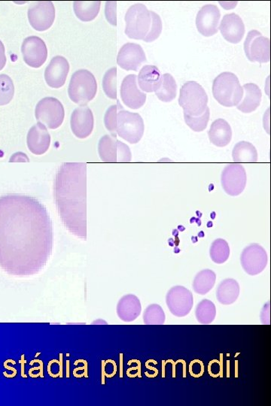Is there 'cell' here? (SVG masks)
<instances>
[{
	"label": "cell",
	"mask_w": 271,
	"mask_h": 406,
	"mask_svg": "<svg viewBox=\"0 0 271 406\" xmlns=\"http://www.w3.org/2000/svg\"><path fill=\"white\" fill-rule=\"evenodd\" d=\"M211 260L217 264H222L227 261L230 256V247L229 243L224 239H215L210 249Z\"/></svg>",
	"instance_id": "d6a6232c"
},
{
	"label": "cell",
	"mask_w": 271,
	"mask_h": 406,
	"mask_svg": "<svg viewBox=\"0 0 271 406\" xmlns=\"http://www.w3.org/2000/svg\"><path fill=\"white\" fill-rule=\"evenodd\" d=\"M138 84L142 92H156L161 84V75L156 66H144L140 71Z\"/></svg>",
	"instance_id": "484cf974"
},
{
	"label": "cell",
	"mask_w": 271,
	"mask_h": 406,
	"mask_svg": "<svg viewBox=\"0 0 271 406\" xmlns=\"http://www.w3.org/2000/svg\"><path fill=\"white\" fill-rule=\"evenodd\" d=\"M98 153L105 162H129L132 160L130 148L113 135H105L99 139Z\"/></svg>",
	"instance_id": "9c48e42d"
},
{
	"label": "cell",
	"mask_w": 271,
	"mask_h": 406,
	"mask_svg": "<svg viewBox=\"0 0 271 406\" xmlns=\"http://www.w3.org/2000/svg\"><path fill=\"white\" fill-rule=\"evenodd\" d=\"M244 51L251 62H268L270 61V40L258 31H251L244 42Z\"/></svg>",
	"instance_id": "4fadbf2b"
},
{
	"label": "cell",
	"mask_w": 271,
	"mask_h": 406,
	"mask_svg": "<svg viewBox=\"0 0 271 406\" xmlns=\"http://www.w3.org/2000/svg\"><path fill=\"white\" fill-rule=\"evenodd\" d=\"M177 94V85L173 76L169 74L161 76V84L156 94L161 101H173Z\"/></svg>",
	"instance_id": "4dcf8cb0"
},
{
	"label": "cell",
	"mask_w": 271,
	"mask_h": 406,
	"mask_svg": "<svg viewBox=\"0 0 271 406\" xmlns=\"http://www.w3.org/2000/svg\"><path fill=\"white\" fill-rule=\"evenodd\" d=\"M164 310L158 304L149 305L143 314V321L148 325H162L165 323Z\"/></svg>",
	"instance_id": "836d02e7"
},
{
	"label": "cell",
	"mask_w": 271,
	"mask_h": 406,
	"mask_svg": "<svg viewBox=\"0 0 271 406\" xmlns=\"http://www.w3.org/2000/svg\"><path fill=\"white\" fill-rule=\"evenodd\" d=\"M210 141L217 147H225L232 139V130L230 124L224 119L215 120L211 125L209 132Z\"/></svg>",
	"instance_id": "d4e9b609"
},
{
	"label": "cell",
	"mask_w": 271,
	"mask_h": 406,
	"mask_svg": "<svg viewBox=\"0 0 271 406\" xmlns=\"http://www.w3.org/2000/svg\"><path fill=\"white\" fill-rule=\"evenodd\" d=\"M216 275L211 269H204L198 273L193 282L194 291L200 295H206L213 288Z\"/></svg>",
	"instance_id": "f1b7e54d"
},
{
	"label": "cell",
	"mask_w": 271,
	"mask_h": 406,
	"mask_svg": "<svg viewBox=\"0 0 271 406\" xmlns=\"http://www.w3.org/2000/svg\"><path fill=\"white\" fill-rule=\"evenodd\" d=\"M9 162H30V159L26 153L23 152H17L15 153L14 155L9 159Z\"/></svg>",
	"instance_id": "b9f144b4"
},
{
	"label": "cell",
	"mask_w": 271,
	"mask_h": 406,
	"mask_svg": "<svg viewBox=\"0 0 271 406\" xmlns=\"http://www.w3.org/2000/svg\"><path fill=\"white\" fill-rule=\"evenodd\" d=\"M243 94L238 110L243 113H251L257 110L261 104L262 93L259 87L253 83H247L243 87Z\"/></svg>",
	"instance_id": "cb8c5ba5"
},
{
	"label": "cell",
	"mask_w": 271,
	"mask_h": 406,
	"mask_svg": "<svg viewBox=\"0 0 271 406\" xmlns=\"http://www.w3.org/2000/svg\"><path fill=\"white\" fill-rule=\"evenodd\" d=\"M22 53L24 62L33 68L41 67L48 58L47 44L38 36H29L22 43Z\"/></svg>",
	"instance_id": "9a60e30c"
},
{
	"label": "cell",
	"mask_w": 271,
	"mask_h": 406,
	"mask_svg": "<svg viewBox=\"0 0 271 406\" xmlns=\"http://www.w3.org/2000/svg\"><path fill=\"white\" fill-rule=\"evenodd\" d=\"M179 251H180V250H179L178 248H176L174 249V252H175V253H179Z\"/></svg>",
	"instance_id": "f6af8a7d"
},
{
	"label": "cell",
	"mask_w": 271,
	"mask_h": 406,
	"mask_svg": "<svg viewBox=\"0 0 271 406\" xmlns=\"http://www.w3.org/2000/svg\"><path fill=\"white\" fill-rule=\"evenodd\" d=\"M221 17L220 8L215 5L204 6L197 12L196 26L199 33L206 37H211L219 31Z\"/></svg>",
	"instance_id": "2e32d148"
},
{
	"label": "cell",
	"mask_w": 271,
	"mask_h": 406,
	"mask_svg": "<svg viewBox=\"0 0 271 406\" xmlns=\"http://www.w3.org/2000/svg\"><path fill=\"white\" fill-rule=\"evenodd\" d=\"M35 116L47 128L56 130L60 128L65 120V108L58 99L45 97L36 105Z\"/></svg>",
	"instance_id": "ba28073f"
},
{
	"label": "cell",
	"mask_w": 271,
	"mask_h": 406,
	"mask_svg": "<svg viewBox=\"0 0 271 406\" xmlns=\"http://www.w3.org/2000/svg\"><path fill=\"white\" fill-rule=\"evenodd\" d=\"M69 71V62L65 58L56 56L52 58L44 71V79L52 88L65 85Z\"/></svg>",
	"instance_id": "ffe728a7"
},
{
	"label": "cell",
	"mask_w": 271,
	"mask_h": 406,
	"mask_svg": "<svg viewBox=\"0 0 271 406\" xmlns=\"http://www.w3.org/2000/svg\"><path fill=\"white\" fill-rule=\"evenodd\" d=\"M15 86L13 79L7 75H0V105H6L13 101Z\"/></svg>",
	"instance_id": "e575fe53"
},
{
	"label": "cell",
	"mask_w": 271,
	"mask_h": 406,
	"mask_svg": "<svg viewBox=\"0 0 271 406\" xmlns=\"http://www.w3.org/2000/svg\"><path fill=\"white\" fill-rule=\"evenodd\" d=\"M241 266L249 276H257L263 272L268 263L265 249L258 244L244 248L240 257Z\"/></svg>",
	"instance_id": "7c38bea8"
},
{
	"label": "cell",
	"mask_w": 271,
	"mask_h": 406,
	"mask_svg": "<svg viewBox=\"0 0 271 406\" xmlns=\"http://www.w3.org/2000/svg\"><path fill=\"white\" fill-rule=\"evenodd\" d=\"M150 14L151 17V28L149 33L146 36V38L143 40V41L146 42H152L156 41L159 37L163 28L161 17L153 11H150Z\"/></svg>",
	"instance_id": "74e56055"
},
{
	"label": "cell",
	"mask_w": 271,
	"mask_h": 406,
	"mask_svg": "<svg viewBox=\"0 0 271 406\" xmlns=\"http://www.w3.org/2000/svg\"><path fill=\"white\" fill-rule=\"evenodd\" d=\"M97 92V81L92 72L80 69L72 74L68 88V94L72 102L85 105L92 101Z\"/></svg>",
	"instance_id": "277c9868"
},
{
	"label": "cell",
	"mask_w": 271,
	"mask_h": 406,
	"mask_svg": "<svg viewBox=\"0 0 271 406\" xmlns=\"http://www.w3.org/2000/svg\"><path fill=\"white\" fill-rule=\"evenodd\" d=\"M103 88L106 95L110 99H117V68L113 67L106 71L103 78Z\"/></svg>",
	"instance_id": "8d00e7d4"
},
{
	"label": "cell",
	"mask_w": 271,
	"mask_h": 406,
	"mask_svg": "<svg viewBox=\"0 0 271 406\" xmlns=\"http://www.w3.org/2000/svg\"><path fill=\"white\" fill-rule=\"evenodd\" d=\"M232 157L236 164L238 162H256L258 161V151L252 143L241 141L234 146Z\"/></svg>",
	"instance_id": "83f0119b"
},
{
	"label": "cell",
	"mask_w": 271,
	"mask_h": 406,
	"mask_svg": "<svg viewBox=\"0 0 271 406\" xmlns=\"http://www.w3.org/2000/svg\"><path fill=\"white\" fill-rule=\"evenodd\" d=\"M145 125L142 117L124 110L121 105L117 111L116 134L131 144L138 143L144 134Z\"/></svg>",
	"instance_id": "52a82bcc"
},
{
	"label": "cell",
	"mask_w": 271,
	"mask_h": 406,
	"mask_svg": "<svg viewBox=\"0 0 271 406\" xmlns=\"http://www.w3.org/2000/svg\"><path fill=\"white\" fill-rule=\"evenodd\" d=\"M7 58L6 56V49L4 44L1 40H0V71H1L6 66Z\"/></svg>",
	"instance_id": "7bdbcfd3"
},
{
	"label": "cell",
	"mask_w": 271,
	"mask_h": 406,
	"mask_svg": "<svg viewBox=\"0 0 271 406\" xmlns=\"http://www.w3.org/2000/svg\"><path fill=\"white\" fill-rule=\"evenodd\" d=\"M166 303L172 314L176 317L183 318L193 308V294L183 286H175L168 291Z\"/></svg>",
	"instance_id": "30bf717a"
},
{
	"label": "cell",
	"mask_w": 271,
	"mask_h": 406,
	"mask_svg": "<svg viewBox=\"0 0 271 406\" xmlns=\"http://www.w3.org/2000/svg\"><path fill=\"white\" fill-rule=\"evenodd\" d=\"M211 110L207 106L205 112L200 116L192 117L184 114L186 124L195 132H202L207 126L210 121Z\"/></svg>",
	"instance_id": "d590c367"
},
{
	"label": "cell",
	"mask_w": 271,
	"mask_h": 406,
	"mask_svg": "<svg viewBox=\"0 0 271 406\" xmlns=\"http://www.w3.org/2000/svg\"><path fill=\"white\" fill-rule=\"evenodd\" d=\"M27 147L35 155H42L49 149L51 135L47 126L38 122L30 129L26 137Z\"/></svg>",
	"instance_id": "44dd1931"
},
{
	"label": "cell",
	"mask_w": 271,
	"mask_h": 406,
	"mask_svg": "<svg viewBox=\"0 0 271 406\" xmlns=\"http://www.w3.org/2000/svg\"><path fill=\"white\" fill-rule=\"evenodd\" d=\"M117 314L124 322H132L141 314L142 306L139 298L133 294L124 296L117 305Z\"/></svg>",
	"instance_id": "603a6c76"
},
{
	"label": "cell",
	"mask_w": 271,
	"mask_h": 406,
	"mask_svg": "<svg viewBox=\"0 0 271 406\" xmlns=\"http://www.w3.org/2000/svg\"><path fill=\"white\" fill-rule=\"evenodd\" d=\"M116 2H106V19L111 24L116 26Z\"/></svg>",
	"instance_id": "ab89813d"
},
{
	"label": "cell",
	"mask_w": 271,
	"mask_h": 406,
	"mask_svg": "<svg viewBox=\"0 0 271 406\" xmlns=\"http://www.w3.org/2000/svg\"><path fill=\"white\" fill-rule=\"evenodd\" d=\"M261 321L263 324H270V303L265 304L261 312Z\"/></svg>",
	"instance_id": "60d3db41"
},
{
	"label": "cell",
	"mask_w": 271,
	"mask_h": 406,
	"mask_svg": "<svg viewBox=\"0 0 271 406\" xmlns=\"http://www.w3.org/2000/svg\"><path fill=\"white\" fill-rule=\"evenodd\" d=\"M179 104L183 108L184 114L200 116L207 108L208 96L200 84L196 81H188L180 90Z\"/></svg>",
	"instance_id": "8992f818"
},
{
	"label": "cell",
	"mask_w": 271,
	"mask_h": 406,
	"mask_svg": "<svg viewBox=\"0 0 271 406\" xmlns=\"http://www.w3.org/2000/svg\"><path fill=\"white\" fill-rule=\"evenodd\" d=\"M197 321L202 324H210L215 319L216 308L215 304L209 300H203L196 307Z\"/></svg>",
	"instance_id": "1f68e13d"
},
{
	"label": "cell",
	"mask_w": 271,
	"mask_h": 406,
	"mask_svg": "<svg viewBox=\"0 0 271 406\" xmlns=\"http://www.w3.org/2000/svg\"><path fill=\"white\" fill-rule=\"evenodd\" d=\"M27 15L34 30L45 31L56 20V8L50 1L38 2L29 8Z\"/></svg>",
	"instance_id": "5bb4252c"
},
{
	"label": "cell",
	"mask_w": 271,
	"mask_h": 406,
	"mask_svg": "<svg viewBox=\"0 0 271 406\" xmlns=\"http://www.w3.org/2000/svg\"><path fill=\"white\" fill-rule=\"evenodd\" d=\"M60 219L76 237L87 239V165L65 162L58 169L54 186Z\"/></svg>",
	"instance_id": "7a4b0ae2"
},
{
	"label": "cell",
	"mask_w": 271,
	"mask_h": 406,
	"mask_svg": "<svg viewBox=\"0 0 271 406\" xmlns=\"http://www.w3.org/2000/svg\"><path fill=\"white\" fill-rule=\"evenodd\" d=\"M53 224L47 208L35 198L0 196V268L16 277L38 274L51 255Z\"/></svg>",
	"instance_id": "6da1fadb"
},
{
	"label": "cell",
	"mask_w": 271,
	"mask_h": 406,
	"mask_svg": "<svg viewBox=\"0 0 271 406\" xmlns=\"http://www.w3.org/2000/svg\"><path fill=\"white\" fill-rule=\"evenodd\" d=\"M124 33L130 39L143 40L149 33L151 17L147 7L138 3L131 6L126 11Z\"/></svg>",
	"instance_id": "5b68a950"
},
{
	"label": "cell",
	"mask_w": 271,
	"mask_h": 406,
	"mask_svg": "<svg viewBox=\"0 0 271 406\" xmlns=\"http://www.w3.org/2000/svg\"><path fill=\"white\" fill-rule=\"evenodd\" d=\"M247 180L246 170L240 164H230L222 171V186L225 193L231 196H239L243 192Z\"/></svg>",
	"instance_id": "8fae6325"
},
{
	"label": "cell",
	"mask_w": 271,
	"mask_h": 406,
	"mask_svg": "<svg viewBox=\"0 0 271 406\" xmlns=\"http://www.w3.org/2000/svg\"><path fill=\"white\" fill-rule=\"evenodd\" d=\"M213 94L215 101L220 105L233 107L240 103L243 90L236 75L224 71L214 79Z\"/></svg>",
	"instance_id": "3957f363"
},
{
	"label": "cell",
	"mask_w": 271,
	"mask_h": 406,
	"mask_svg": "<svg viewBox=\"0 0 271 406\" xmlns=\"http://www.w3.org/2000/svg\"><path fill=\"white\" fill-rule=\"evenodd\" d=\"M101 6V1H76L74 3V9L79 20L88 22L95 19Z\"/></svg>",
	"instance_id": "f546056e"
},
{
	"label": "cell",
	"mask_w": 271,
	"mask_h": 406,
	"mask_svg": "<svg viewBox=\"0 0 271 406\" xmlns=\"http://www.w3.org/2000/svg\"><path fill=\"white\" fill-rule=\"evenodd\" d=\"M137 78L133 74L126 76L120 90L123 103L132 110H139L147 101V94L140 92L138 87Z\"/></svg>",
	"instance_id": "d6986e66"
},
{
	"label": "cell",
	"mask_w": 271,
	"mask_h": 406,
	"mask_svg": "<svg viewBox=\"0 0 271 406\" xmlns=\"http://www.w3.org/2000/svg\"><path fill=\"white\" fill-rule=\"evenodd\" d=\"M240 287L236 280L233 278L224 279L216 291L217 300L225 305H231L238 299Z\"/></svg>",
	"instance_id": "4316f807"
},
{
	"label": "cell",
	"mask_w": 271,
	"mask_h": 406,
	"mask_svg": "<svg viewBox=\"0 0 271 406\" xmlns=\"http://www.w3.org/2000/svg\"><path fill=\"white\" fill-rule=\"evenodd\" d=\"M219 30L226 41L238 44L245 34V25L238 15L231 13L223 17Z\"/></svg>",
	"instance_id": "7402d4cb"
},
{
	"label": "cell",
	"mask_w": 271,
	"mask_h": 406,
	"mask_svg": "<svg viewBox=\"0 0 271 406\" xmlns=\"http://www.w3.org/2000/svg\"><path fill=\"white\" fill-rule=\"evenodd\" d=\"M117 101V105H113L108 108L104 116L106 128L115 137H116L117 115L121 105L120 102Z\"/></svg>",
	"instance_id": "f35d334b"
},
{
	"label": "cell",
	"mask_w": 271,
	"mask_h": 406,
	"mask_svg": "<svg viewBox=\"0 0 271 406\" xmlns=\"http://www.w3.org/2000/svg\"><path fill=\"white\" fill-rule=\"evenodd\" d=\"M147 61L141 45L136 43H126L121 48L117 57V63L126 71H138L142 63Z\"/></svg>",
	"instance_id": "ac0fdd59"
},
{
	"label": "cell",
	"mask_w": 271,
	"mask_h": 406,
	"mask_svg": "<svg viewBox=\"0 0 271 406\" xmlns=\"http://www.w3.org/2000/svg\"><path fill=\"white\" fill-rule=\"evenodd\" d=\"M168 242H169V245H170V246H174V240H173V239H170L168 241Z\"/></svg>",
	"instance_id": "ee69618b"
},
{
	"label": "cell",
	"mask_w": 271,
	"mask_h": 406,
	"mask_svg": "<svg viewBox=\"0 0 271 406\" xmlns=\"http://www.w3.org/2000/svg\"><path fill=\"white\" fill-rule=\"evenodd\" d=\"M71 130L79 139H86L92 133L95 125L94 115L86 105L76 108L71 115Z\"/></svg>",
	"instance_id": "e0dca14e"
}]
</instances>
